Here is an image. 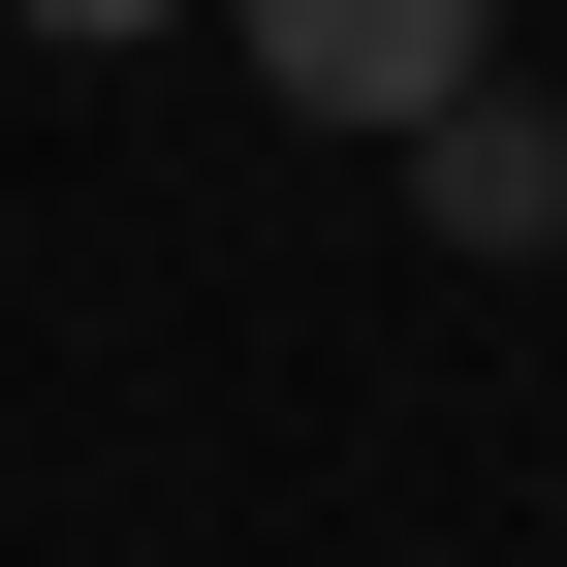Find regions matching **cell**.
Listing matches in <instances>:
<instances>
[{"mask_svg": "<svg viewBox=\"0 0 567 567\" xmlns=\"http://www.w3.org/2000/svg\"><path fill=\"white\" fill-rule=\"evenodd\" d=\"M410 221H442V252H536V221H567V126L505 95V63H473V95H410Z\"/></svg>", "mask_w": 567, "mask_h": 567, "instance_id": "2", "label": "cell"}, {"mask_svg": "<svg viewBox=\"0 0 567 567\" xmlns=\"http://www.w3.org/2000/svg\"><path fill=\"white\" fill-rule=\"evenodd\" d=\"M0 32H63V63H126V32H189V0H0Z\"/></svg>", "mask_w": 567, "mask_h": 567, "instance_id": "3", "label": "cell"}, {"mask_svg": "<svg viewBox=\"0 0 567 567\" xmlns=\"http://www.w3.org/2000/svg\"><path fill=\"white\" fill-rule=\"evenodd\" d=\"M221 32H252L284 126H410V95H473V63H505V0H221Z\"/></svg>", "mask_w": 567, "mask_h": 567, "instance_id": "1", "label": "cell"}]
</instances>
